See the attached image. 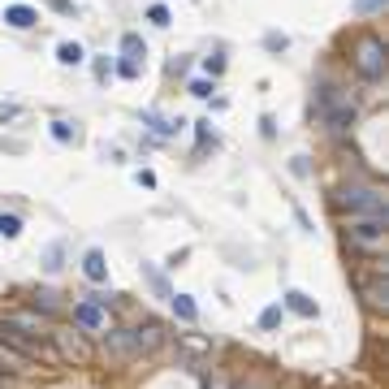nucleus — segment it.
<instances>
[{"label":"nucleus","instance_id":"1","mask_svg":"<svg viewBox=\"0 0 389 389\" xmlns=\"http://www.w3.org/2000/svg\"><path fill=\"white\" fill-rule=\"evenodd\" d=\"M316 117L329 126L333 134H346V130L355 126V100H350V91L337 87V83H324L316 91Z\"/></svg>","mask_w":389,"mask_h":389},{"label":"nucleus","instance_id":"2","mask_svg":"<svg viewBox=\"0 0 389 389\" xmlns=\"http://www.w3.org/2000/svg\"><path fill=\"white\" fill-rule=\"evenodd\" d=\"M350 61H355L363 83H381L385 78V39L381 35H359L350 48Z\"/></svg>","mask_w":389,"mask_h":389},{"label":"nucleus","instance_id":"3","mask_svg":"<svg viewBox=\"0 0 389 389\" xmlns=\"http://www.w3.org/2000/svg\"><path fill=\"white\" fill-rule=\"evenodd\" d=\"M385 230H389V217H350L346 242H350L355 251L377 255V251H385Z\"/></svg>","mask_w":389,"mask_h":389},{"label":"nucleus","instance_id":"4","mask_svg":"<svg viewBox=\"0 0 389 389\" xmlns=\"http://www.w3.org/2000/svg\"><path fill=\"white\" fill-rule=\"evenodd\" d=\"M337 208H346L350 217H385V194L377 186H346L337 194Z\"/></svg>","mask_w":389,"mask_h":389},{"label":"nucleus","instance_id":"5","mask_svg":"<svg viewBox=\"0 0 389 389\" xmlns=\"http://www.w3.org/2000/svg\"><path fill=\"white\" fill-rule=\"evenodd\" d=\"M104 355L108 359H117V363H130V359H139V350H134V337H130V329H104Z\"/></svg>","mask_w":389,"mask_h":389},{"label":"nucleus","instance_id":"6","mask_svg":"<svg viewBox=\"0 0 389 389\" xmlns=\"http://www.w3.org/2000/svg\"><path fill=\"white\" fill-rule=\"evenodd\" d=\"M74 324H78L83 333H104V329H108V307L83 299V303L74 307Z\"/></svg>","mask_w":389,"mask_h":389},{"label":"nucleus","instance_id":"7","mask_svg":"<svg viewBox=\"0 0 389 389\" xmlns=\"http://www.w3.org/2000/svg\"><path fill=\"white\" fill-rule=\"evenodd\" d=\"M5 324L9 329H18V333H30V337H52V329H48V316L43 312H9L5 316Z\"/></svg>","mask_w":389,"mask_h":389},{"label":"nucleus","instance_id":"8","mask_svg":"<svg viewBox=\"0 0 389 389\" xmlns=\"http://www.w3.org/2000/svg\"><path fill=\"white\" fill-rule=\"evenodd\" d=\"M359 295H363V303L372 307V312H389V277H385V272L359 281Z\"/></svg>","mask_w":389,"mask_h":389},{"label":"nucleus","instance_id":"9","mask_svg":"<svg viewBox=\"0 0 389 389\" xmlns=\"http://www.w3.org/2000/svg\"><path fill=\"white\" fill-rule=\"evenodd\" d=\"M130 337H134L139 355H152V350H160V342H165V324L148 320V324H139V329H130Z\"/></svg>","mask_w":389,"mask_h":389},{"label":"nucleus","instance_id":"10","mask_svg":"<svg viewBox=\"0 0 389 389\" xmlns=\"http://www.w3.org/2000/svg\"><path fill=\"white\" fill-rule=\"evenodd\" d=\"M57 337V346H61V355L65 359H74V363H87L91 359V342L83 333H52Z\"/></svg>","mask_w":389,"mask_h":389},{"label":"nucleus","instance_id":"11","mask_svg":"<svg viewBox=\"0 0 389 389\" xmlns=\"http://www.w3.org/2000/svg\"><path fill=\"white\" fill-rule=\"evenodd\" d=\"M83 272H87V281H108V259H104L100 247H91L83 255Z\"/></svg>","mask_w":389,"mask_h":389},{"label":"nucleus","instance_id":"12","mask_svg":"<svg viewBox=\"0 0 389 389\" xmlns=\"http://www.w3.org/2000/svg\"><path fill=\"white\" fill-rule=\"evenodd\" d=\"M30 363H35V359H26L22 350H13V346L0 342V372H13V377H18V372H30Z\"/></svg>","mask_w":389,"mask_h":389},{"label":"nucleus","instance_id":"13","mask_svg":"<svg viewBox=\"0 0 389 389\" xmlns=\"http://www.w3.org/2000/svg\"><path fill=\"white\" fill-rule=\"evenodd\" d=\"M5 22H9L13 30H30V26L39 22V13L30 9V5H9V9H5Z\"/></svg>","mask_w":389,"mask_h":389},{"label":"nucleus","instance_id":"14","mask_svg":"<svg viewBox=\"0 0 389 389\" xmlns=\"http://www.w3.org/2000/svg\"><path fill=\"white\" fill-rule=\"evenodd\" d=\"M143 57H148V43H143V35H121V61L143 65Z\"/></svg>","mask_w":389,"mask_h":389},{"label":"nucleus","instance_id":"15","mask_svg":"<svg viewBox=\"0 0 389 389\" xmlns=\"http://www.w3.org/2000/svg\"><path fill=\"white\" fill-rule=\"evenodd\" d=\"M286 307H290V312H299V316H307V320L316 316V303L307 299L303 290H286Z\"/></svg>","mask_w":389,"mask_h":389},{"label":"nucleus","instance_id":"16","mask_svg":"<svg viewBox=\"0 0 389 389\" xmlns=\"http://www.w3.org/2000/svg\"><path fill=\"white\" fill-rule=\"evenodd\" d=\"M173 299V312H177V320H186V324H194L199 320V307H194V299L190 295H169Z\"/></svg>","mask_w":389,"mask_h":389},{"label":"nucleus","instance_id":"17","mask_svg":"<svg viewBox=\"0 0 389 389\" xmlns=\"http://www.w3.org/2000/svg\"><path fill=\"white\" fill-rule=\"evenodd\" d=\"M57 61H61V65H83L87 52H83V43H70V39H65V43L57 48Z\"/></svg>","mask_w":389,"mask_h":389},{"label":"nucleus","instance_id":"18","mask_svg":"<svg viewBox=\"0 0 389 389\" xmlns=\"http://www.w3.org/2000/svg\"><path fill=\"white\" fill-rule=\"evenodd\" d=\"M143 121H148V126L156 130V134H177V126H182V121H165L156 108H148V112H143Z\"/></svg>","mask_w":389,"mask_h":389},{"label":"nucleus","instance_id":"19","mask_svg":"<svg viewBox=\"0 0 389 389\" xmlns=\"http://www.w3.org/2000/svg\"><path fill=\"white\" fill-rule=\"evenodd\" d=\"M52 139L57 143H78V126L74 121H52Z\"/></svg>","mask_w":389,"mask_h":389},{"label":"nucleus","instance_id":"20","mask_svg":"<svg viewBox=\"0 0 389 389\" xmlns=\"http://www.w3.org/2000/svg\"><path fill=\"white\" fill-rule=\"evenodd\" d=\"M57 307H61V299L52 295V290H39V295H35V312H43V316H52Z\"/></svg>","mask_w":389,"mask_h":389},{"label":"nucleus","instance_id":"21","mask_svg":"<svg viewBox=\"0 0 389 389\" xmlns=\"http://www.w3.org/2000/svg\"><path fill=\"white\" fill-rule=\"evenodd\" d=\"M0 234H5V238H18V234H22V217L0 212Z\"/></svg>","mask_w":389,"mask_h":389},{"label":"nucleus","instance_id":"22","mask_svg":"<svg viewBox=\"0 0 389 389\" xmlns=\"http://www.w3.org/2000/svg\"><path fill=\"white\" fill-rule=\"evenodd\" d=\"M277 324H281V303H272L259 312V329H277Z\"/></svg>","mask_w":389,"mask_h":389},{"label":"nucleus","instance_id":"23","mask_svg":"<svg viewBox=\"0 0 389 389\" xmlns=\"http://www.w3.org/2000/svg\"><path fill=\"white\" fill-rule=\"evenodd\" d=\"M203 389H234V381L225 377V372H208V377H203Z\"/></svg>","mask_w":389,"mask_h":389},{"label":"nucleus","instance_id":"24","mask_svg":"<svg viewBox=\"0 0 389 389\" xmlns=\"http://www.w3.org/2000/svg\"><path fill=\"white\" fill-rule=\"evenodd\" d=\"M169 18H173V13H169L165 5H152V9H148V22H152V26H169Z\"/></svg>","mask_w":389,"mask_h":389},{"label":"nucleus","instance_id":"25","mask_svg":"<svg viewBox=\"0 0 389 389\" xmlns=\"http://www.w3.org/2000/svg\"><path fill=\"white\" fill-rule=\"evenodd\" d=\"M212 91H217V87L208 83V78H194V83H190V95H199V100H208Z\"/></svg>","mask_w":389,"mask_h":389},{"label":"nucleus","instance_id":"26","mask_svg":"<svg viewBox=\"0 0 389 389\" xmlns=\"http://www.w3.org/2000/svg\"><path fill=\"white\" fill-rule=\"evenodd\" d=\"M48 272H57L61 268V242H57V247H48V264H43Z\"/></svg>","mask_w":389,"mask_h":389},{"label":"nucleus","instance_id":"27","mask_svg":"<svg viewBox=\"0 0 389 389\" xmlns=\"http://www.w3.org/2000/svg\"><path fill=\"white\" fill-rule=\"evenodd\" d=\"M117 74H121V78H139V74H143V65H130V61H117Z\"/></svg>","mask_w":389,"mask_h":389},{"label":"nucleus","instance_id":"28","mask_svg":"<svg viewBox=\"0 0 389 389\" xmlns=\"http://www.w3.org/2000/svg\"><path fill=\"white\" fill-rule=\"evenodd\" d=\"M203 65H208V74H221V70H225V57H208Z\"/></svg>","mask_w":389,"mask_h":389},{"label":"nucleus","instance_id":"29","mask_svg":"<svg viewBox=\"0 0 389 389\" xmlns=\"http://www.w3.org/2000/svg\"><path fill=\"white\" fill-rule=\"evenodd\" d=\"M385 0H359V13H372V9H381Z\"/></svg>","mask_w":389,"mask_h":389},{"label":"nucleus","instance_id":"30","mask_svg":"<svg viewBox=\"0 0 389 389\" xmlns=\"http://www.w3.org/2000/svg\"><path fill=\"white\" fill-rule=\"evenodd\" d=\"M52 9H57V13H74V5H70V0H52Z\"/></svg>","mask_w":389,"mask_h":389}]
</instances>
